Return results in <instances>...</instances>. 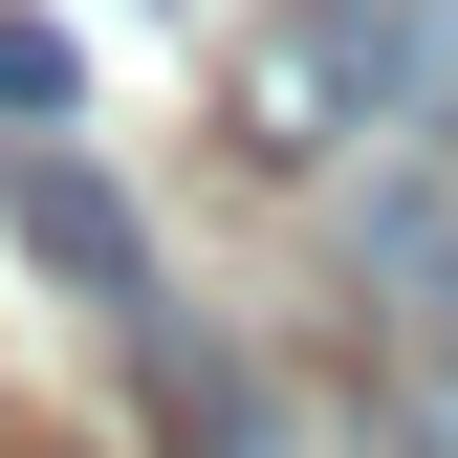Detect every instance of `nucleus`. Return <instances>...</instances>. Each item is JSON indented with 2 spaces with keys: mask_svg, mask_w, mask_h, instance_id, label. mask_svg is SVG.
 Listing matches in <instances>:
<instances>
[{
  "mask_svg": "<svg viewBox=\"0 0 458 458\" xmlns=\"http://www.w3.org/2000/svg\"><path fill=\"white\" fill-rule=\"evenodd\" d=\"M415 458H458V350H437V371H415Z\"/></svg>",
  "mask_w": 458,
  "mask_h": 458,
  "instance_id": "423d86ee",
  "label": "nucleus"
},
{
  "mask_svg": "<svg viewBox=\"0 0 458 458\" xmlns=\"http://www.w3.org/2000/svg\"><path fill=\"white\" fill-rule=\"evenodd\" d=\"M350 262H371V284H393L415 327H458V197H437V175H393V197L350 218Z\"/></svg>",
  "mask_w": 458,
  "mask_h": 458,
  "instance_id": "7ed1b4c3",
  "label": "nucleus"
},
{
  "mask_svg": "<svg viewBox=\"0 0 458 458\" xmlns=\"http://www.w3.org/2000/svg\"><path fill=\"white\" fill-rule=\"evenodd\" d=\"M66 109H88V44L66 22H0V131H66Z\"/></svg>",
  "mask_w": 458,
  "mask_h": 458,
  "instance_id": "39448f33",
  "label": "nucleus"
},
{
  "mask_svg": "<svg viewBox=\"0 0 458 458\" xmlns=\"http://www.w3.org/2000/svg\"><path fill=\"white\" fill-rule=\"evenodd\" d=\"M0 241H22L44 284H88V306H153V241H131V197H109L66 131H0Z\"/></svg>",
  "mask_w": 458,
  "mask_h": 458,
  "instance_id": "f03ea898",
  "label": "nucleus"
},
{
  "mask_svg": "<svg viewBox=\"0 0 458 458\" xmlns=\"http://www.w3.org/2000/svg\"><path fill=\"white\" fill-rule=\"evenodd\" d=\"M437 66L415 0H284V22H241V66H218V109H241L262 175H327L350 131H393V88Z\"/></svg>",
  "mask_w": 458,
  "mask_h": 458,
  "instance_id": "f257e3e1",
  "label": "nucleus"
},
{
  "mask_svg": "<svg viewBox=\"0 0 458 458\" xmlns=\"http://www.w3.org/2000/svg\"><path fill=\"white\" fill-rule=\"evenodd\" d=\"M153 437H175V458H262V393H241V350L153 327Z\"/></svg>",
  "mask_w": 458,
  "mask_h": 458,
  "instance_id": "20e7f679",
  "label": "nucleus"
}]
</instances>
